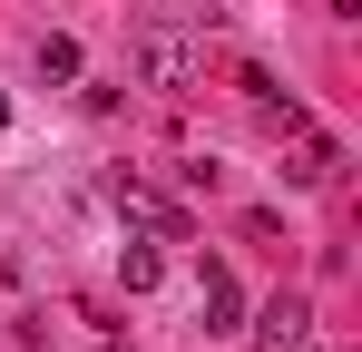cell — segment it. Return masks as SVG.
I'll list each match as a JSON object with an SVG mask.
<instances>
[{"label":"cell","instance_id":"6da1fadb","mask_svg":"<svg viewBox=\"0 0 362 352\" xmlns=\"http://www.w3.org/2000/svg\"><path fill=\"white\" fill-rule=\"evenodd\" d=\"M127 69H137L147 88H167V98H177V88H196V69H206V59H196V40H186V30L147 20V30L127 40Z\"/></svg>","mask_w":362,"mask_h":352},{"label":"cell","instance_id":"7a4b0ae2","mask_svg":"<svg viewBox=\"0 0 362 352\" xmlns=\"http://www.w3.org/2000/svg\"><path fill=\"white\" fill-rule=\"evenodd\" d=\"M313 343V293H274L255 313V352H303Z\"/></svg>","mask_w":362,"mask_h":352},{"label":"cell","instance_id":"3957f363","mask_svg":"<svg viewBox=\"0 0 362 352\" xmlns=\"http://www.w3.org/2000/svg\"><path fill=\"white\" fill-rule=\"evenodd\" d=\"M245 323V293H235V274L226 264H206V333H235Z\"/></svg>","mask_w":362,"mask_h":352},{"label":"cell","instance_id":"277c9868","mask_svg":"<svg viewBox=\"0 0 362 352\" xmlns=\"http://www.w3.org/2000/svg\"><path fill=\"white\" fill-rule=\"evenodd\" d=\"M118 206L137 216V225H157V235H186V216L167 206V196H147V186H118Z\"/></svg>","mask_w":362,"mask_h":352},{"label":"cell","instance_id":"5b68a950","mask_svg":"<svg viewBox=\"0 0 362 352\" xmlns=\"http://www.w3.org/2000/svg\"><path fill=\"white\" fill-rule=\"evenodd\" d=\"M157 274H167L157 245H118V284H127V293H157Z\"/></svg>","mask_w":362,"mask_h":352},{"label":"cell","instance_id":"8992f818","mask_svg":"<svg viewBox=\"0 0 362 352\" xmlns=\"http://www.w3.org/2000/svg\"><path fill=\"white\" fill-rule=\"evenodd\" d=\"M40 78H78V40L49 30V40H40Z\"/></svg>","mask_w":362,"mask_h":352},{"label":"cell","instance_id":"52a82bcc","mask_svg":"<svg viewBox=\"0 0 362 352\" xmlns=\"http://www.w3.org/2000/svg\"><path fill=\"white\" fill-rule=\"evenodd\" d=\"M0 127H10V108H0Z\"/></svg>","mask_w":362,"mask_h":352}]
</instances>
